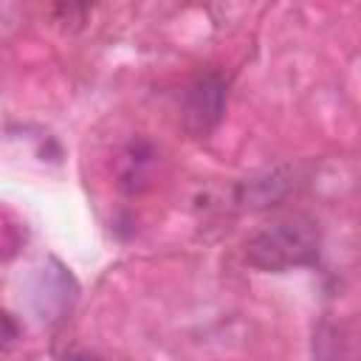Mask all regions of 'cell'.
Here are the masks:
<instances>
[{
	"instance_id": "6da1fadb",
	"label": "cell",
	"mask_w": 361,
	"mask_h": 361,
	"mask_svg": "<svg viewBox=\"0 0 361 361\" xmlns=\"http://www.w3.org/2000/svg\"><path fill=\"white\" fill-rule=\"evenodd\" d=\"M319 257V228L307 217H285L262 226L245 243V259L262 271L310 265Z\"/></svg>"
},
{
	"instance_id": "7a4b0ae2",
	"label": "cell",
	"mask_w": 361,
	"mask_h": 361,
	"mask_svg": "<svg viewBox=\"0 0 361 361\" xmlns=\"http://www.w3.org/2000/svg\"><path fill=\"white\" fill-rule=\"evenodd\" d=\"M226 110V82L217 73L197 76L180 99V127L192 138H206L223 118Z\"/></svg>"
},
{
	"instance_id": "3957f363",
	"label": "cell",
	"mask_w": 361,
	"mask_h": 361,
	"mask_svg": "<svg viewBox=\"0 0 361 361\" xmlns=\"http://www.w3.org/2000/svg\"><path fill=\"white\" fill-rule=\"evenodd\" d=\"M59 361H107V358H102L96 353H87V350H73V353H65Z\"/></svg>"
},
{
	"instance_id": "277c9868",
	"label": "cell",
	"mask_w": 361,
	"mask_h": 361,
	"mask_svg": "<svg viewBox=\"0 0 361 361\" xmlns=\"http://www.w3.org/2000/svg\"><path fill=\"white\" fill-rule=\"evenodd\" d=\"M3 324H6V347H8V344L14 341V324H11V316H8V313L3 316Z\"/></svg>"
}]
</instances>
